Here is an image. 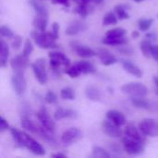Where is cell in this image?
<instances>
[{"label":"cell","mask_w":158,"mask_h":158,"mask_svg":"<svg viewBox=\"0 0 158 158\" xmlns=\"http://www.w3.org/2000/svg\"><path fill=\"white\" fill-rule=\"evenodd\" d=\"M47 24H48V17H46V16L36 15L33 18L32 26L34 27L35 30H37L39 31H45Z\"/></svg>","instance_id":"7402d4cb"},{"label":"cell","mask_w":158,"mask_h":158,"mask_svg":"<svg viewBox=\"0 0 158 158\" xmlns=\"http://www.w3.org/2000/svg\"><path fill=\"white\" fill-rule=\"evenodd\" d=\"M31 69H32L34 77L38 81V82L42 85L46 84L48 81V76H47V71H46L45 59L43 57L37 58L31 64Z\"/></svg>","instance_id":"8992f818"},{"label":"cell","mask_w":158,"mask_h":158,"mask_svg":"<svg viewBox=\"0 0 158 158\" xmlns=\"http://www.w3.org/2000/svg\"><path fill=\"white\" fill-rule=\"evenodd\" d=\"M139 129L146 137H158V122L154 118H144L139 124Z\"/></svg>","instance_id":"52a82bcc"},{"label":"cell","mask_w":158,"mask_h":158,"mask_svg":"<svg viewBox=\"0 0 158 158\" xmlns=\"http://www.w3.org/2000/svg\"><path fill=\"white\" fill-rule=\"evenodd\" d=\"M97 56L104 66H111L118 62V58L107 49H99L97 51Z\"/></svg>","instance_id":"2e32d148"},{"label":"cell","mask_w":158,"mask_h":158,"mask_svg":"<svg viewBox=\"0 0 158 158\" xmlns=\"http://www.w3.org/2000/svg\"><path fill=\"white\" fill-rule=\"evenodd\" d=\"M92 156L94 158H109L111 155L104 148L94 145L92 149Z\"/></svg>","instance_id":"1f68e13d"},{"label":"cell","mask_w":158,"mask_h":158,"mask_svg":"<svg viewBox=\"0 0 158 158\" xmlns=\"http://www.w3.org/2000/svg\"><path fill=\"white\" fill-rule=\"evenodd\" d=\"M124 134L125 136L131 138L133 140L142 142V143H145L146 139H145V135L143 134V132L140 131L139 127L137 128L136 125L132 122H129L126 124L125 130H124Z\"/></svg>","instance_id":"7c38bea8"},{"label":"cell","mask_w":158,"mask_h":158,"mask_svg":"<svg viewBox=\"0 0 158 158\" xmlns=\"http://www.w3.org/2000/svg\"><path fill=\"white\" fill-rule=\"evenodd\" d=\"M156 93H157V94H158V91H157V92H156Z\"/></svg>","instance_id":"816d5d0a"},{"label":"cell","mask_w":158,"mask_h":158,"mask_svg":"<svg viewBox=\"0 0 158 158\" xmlns=\"http://www.w3.org/2000/svg\"><path fill=\"white\" fill-rule=\"evenodd\" d=\"M0 34H1L2 37H6V38H13L14 37L13 31L9 27L5 26V25L1 26V28H0Z\"/></svg>","instance_id":"74e56055"},{"label":"cell","mask_w":158,"mask_h":158,"mask_svg":"<svg viewBox=\"0 0 158 158\" xmlns=\"http://www.w3.org/2000/svg\"><path fill=\"white\" fill-rule=\"evenodd\" d=\"M82 138V131L78 128H69L61 135V143L64 145H72Z\"/></svg>","instance_id":"9c48e42d"},{"label":"cell","mask_w":158,"mask_h":158,"mask_svg":"<svg viewBox=\"0 0 158 158\" xmlns=\"http://www.w3.org/2000/svg\"><path fill=\"white\" fill-rule=\"evenodd\" d=\"M52 3L55 5H62L64 6H69V0H52Z\"/></svg>","instance_id":"f6af8a7d"},{"label":"cell","mask_w":158,"mask_h":158,"mask_svg":"<svg viewBox=\"0 0 158 158\" xmlns=\"http://www.w3.org/2000/svg\"><path fill=\"white\" fill-rule=\"evenodd\" d=\"M70 45L72 47V49L74 50V52L80 56V57H83V58H91L94 57L95 56H97V53L94 52L91 47L81 44L77 42H72L70 43Z\"/></svg>","instance_id":"4fadbf2b"},{"label":"cell","mask_w":158,"mask_h":158,"mask_svg":"<svg viewBox=\"0 0 158 158\" xmlns=\"http://www.w3.org/2000/svg\"><path fill=\"white\" fill-rule=\"evenodd\" d=\"M31 35L34 43L42 49L58 48V44H56L57 38L53 34L52 31H39L35 30L31 31Z\"/></svg>","instance_id":"7a4b0ae2"},{"label":"cell","mask_w":158,"mask_h":158,"mask_svg":"<svg viewBox=\"0 0 158 158\" xmlns=\"http://www.w3.org/2000/svg\"><path fill=\"white\" fill-rule=\"evenodd\" d=\"M154 23L153 19H141L138 20V28L141 31H148Z\"/></svg>","instance_id":"836d02e7"},{"label":"cell","mask_w":158,"mask_h":158,"mask_svg":"<svg viewBox=\"0 0 158 158\" xmlns=\"http://www.w3.org/2000/svg\"><path fill=\"white\" fill-rule=\"evenodd\" d=\"M11 85L17 95H22L27 89V81L24 72H14L11 77Z\"/></svg>","instance_id":"8fae6325"},{"label":"cell","mask_w":158,"mask_h":158,"mask_svg":"<svg viewBox=\"0 0 158 158\" xmlns=\"http://www.w3.org/2000/svg\"><path fill=\"white\" fill-rule=\"evenodd\" d=\"M75 3L79 4H89V5H101L104 0H73Z\"/></svg>","instance_id":"ab89813d"},{"label":"cell","mask_w":158,"mask_h":158,"mask_svg":"<svg viewBox=\"0 0 158 158\" xmlns=\"http://www.w3.org/2000/svg\"><path fill=\"white\" fill-rule=\"evenodd\" d=\"M30 5L31 6V7L34 9L36 15H41V16H46L48 17V10L47 8L41 3L38 2V0H30L29 1Z\"/></svg>","instance_id":"4316f807"},{"label":"cell","mask_w":158,"mask_h":158,"mask_svg":"<svg viewBox=\"0 0 158 158\" xmlns=\"http://www.w3.org/2000/svg\"><path fill=\"white\" fill-rule=\"evenodd\" d=\"M139 36V32L138 31H133V33H132V37H138Z\"/></svg>","instance_id":"681fc988"},{"label":"cell","mask_w":158,"mask_h":158,"mask_svg":"<svg viewBox=\"0 0 158 158\" xmlns=\"http://www.w3.org/2000/svg\"><path fill=\"white\" fill-rule=\"evenodd\" d=\"M85 95L89 100L94 102H99L102 99V94L100 89L94 85H89L86 87Z\"/></svg>","instance_id":"ffe728a7"},{"label":"cell","mask_w":158,"mask_h":158,"mask_svg":"<svg viewBox=\"0 0 158 158\" xmlns=\"http://www.w3.org/2000/svg\"><path fill=\"white\" fill-rule=\"evenodd\" d=\"M52 157H62V158H65L67 157V156L65 155V154H63V153H56V154H53L52 156H51Z\"/></svg>","instance_id":"7dc6e473"},{"label":"cell","mask_w":158,"mask_h":158,"mask_svg":"<svg viewBox=\"0 0 158 158\" xmlns=\"http://www.w3.org/2000/svg\"><path fill=\"white\" fill-rule=\"evenodd\" d=\"M153 81H154V82H155V84L157 86V88H158V77H153Z\"/></svg>","instance_id":"c3c4849f"},{"label":"cell","mask_w":158,"mask_h":158,"mask_svg":"<svg viewBox=\"0 0 158 158\" xmlns=\"http://www.w3.org/2000/svg\"><path fill=\"white\" fill-rule=\"evenodd\" d=\"M145 38L150 41H154V40H157V35L154 32H148L145 34Z\"/></svg>","instance_id":"bcb514c9"},{"label":"cell","mask_w":158,"mask_h":158,"mask_svg":"<svg viewBox=\"0 0 158 158\" xmlns=\"http://www.w3.org/2000/svg\"><path fill=\"white\" fill-rule=\"evenodd\" d=\"M131 102L134 106L142 109H151L152 106L150 102L144 97H131Z\"/></svg>","instance_id":"484cf974"},{"label":"cell","mask_w":158,"mask_h":158,"mask_svg":"<svg viewBox=\"0 0 158 158\" xmlns=\"http://www.w3.org/2000/svg\"><path fill=\"white\" fill-rule=\"evenodd\" d=\"M114 12L117 14L118 19L124 20V19H130V14L128 13L127 6L124 5H118L114 8Z\"/></svg>","instance_id":"4dcf8cb0"},{"label":"cell","mask_w":158,"mask_h":158,"mask_svg":"<svg viewBox=\"0 0 158 158\" xmlns=\"http://www.w3.org/2000/svg\"><path fill=\"white\" fill-rule=\"evenodd\" d=\"M87 30V25L84 21L81 20H74L71 22L69 27L66 29L65 33L69 36H74L81 32H83Z\"/></svg>","instance_id":"9a60e30c"},{"label":"cell","mask_w":158,"mask_h":158,"mask_svg":"<svg viewBox=\"0 0 158 158\" xmlns=\"http://www.w3.org/2000/svg\"><path fill=\"white\" fill-rule=\"evenodd\" d=\"M106 117L107 119L111 120L112 122L116 123L117 125L123 126V125L127 124L126 117L124 116V114L122 112H120L118 110H116V109L108 110L106 113Z\"/></svg>","instance_id":"ac0fdd59"},{"label":"cell","mask_w":158,"mask_h":158,"mask_svg":"<svg viewBox=\"0 0 158 158\" xmlns=\"http://www.w3.org/2000/svg\"><path fill=\"white\" fill-rule=\"evenodd\" d=\"M60 97L63 100H75L76 98V94H75V91L71 88V87H65L60 91Z\"/></svg>","instance_id":"d6a6232c"},{"label":"cell","mask_w":158,"mask_h":158,"mask_svg":"<svg viewBox=\"0 0 158 158\" xmlns=\"http://www.w3.org/2000/svg\"><path fill=\"white\" fill-rule=\"evenodd\" d=\"M118 16L115 12H112V11H109L107 12L104 18H103V20H102V24L104 26H110V25H116L118 23Z\"/></svg>","instance_id":"83f0119b"},{"label":"cell","mask_w":158,"mask_h":158,"mask_svg":"<svg viewBox=\"0 0 158 158\" xmlns=\"http://www.w3.org/2000/svg\"><path fill=\"white\" fill-rule=\"evenodd\" d=\"M10 133L15 143L22 148L27 149L29 152L36 156H44L45 150L41 143H39L34 138L30 136V134L18 130L17 128H11Z\"/></svg>","instance_id":"6da1fadb"},{"label":"cell","mask_w":158,"mask_h":158,"mask_svg":"<svg viewBox=\"0 0 158 158\" xmlns=\"http://www.w3.org/2000/svg\"><path fill=\"white\" fill-rule=\"evenodd\" d=\"M122 145L124 151L130 156H140L145 151V143H142L127 136L122 138Z\"/></svg>","instance_id":"5b68a950"},{"label":"cell","mask_w":158,"mask_h":158,"mask_svg":"<svg viewBox=\"0 0 158 158\" xmlns=\"http://www.w3.org/2000/svg\"><path fill=\"white\" fill-rule=\"evenodd\" d=\"M52 32L58 39V37H59V34H58V32H59V24L57 22H54L52 24Z\"/></svg>","instance_id":"b9f144b4"},{"label":"cell","mask_w":158,"mask_h":158,"mask_svg":"<svg viewBox=\"0 0 158 158\" xmlns=\"http://www.w3.org/2000/svg\"><path fill=\"white\" fill-rule=\"evenodd\" d=\"M44 101L47 104L50 105H55L57 103V95L56 94V93H54L53 91H48L44 96Z\"/></svg>","instance_id":"8d00e7d4"},{"label":"cell","mask_w":158,"mask_h":158,"mask_svg":"<svg viewBox=\"0 0 158 158\" xmlns=\"http://www.w3.org/2000/svg\"><path fill=\"white\" fill-rule=\"evenodd\" d=\"M76 65L79 68L81 74H93L96 72V68L94 67L93 63L89 61H86V60L78 61Z\"/></svg>","instance_id":"603a6c76"},{"label":"cell","mask_w":158,"mask_h":158,"mask_svg":"<svg viewBox=\"0 0 158 158\" xmlns=\"http://www.w3.org/2000/svg\"><path fill=\"white\" fill-rule=\"evenodd\" d=\"M129 42L128 38L126 36L120 37V38H103L102 43L106 45H113V46H118V45H123L126 44Z\"/></svg>","instance_id":"cb8c5ba5"},{"label":"cell","mask_w":158,"mask_h":158,"mask_svg":"<svg viewBox=\"0 0 158 158\" xmlns=\"http://www.w3.org/2000/svg\"><path fill=\"white\" fill-rule=\"evenodd\" d=\"M127 34V31L123 28H114L111 29L109 31H106V38H120V37H124Z\"/></svg>","instance_id":"f546056e"},{"label":"cell","mask_w":158,"mask_h":158,"mask_svg":"<svg viewBox=\"0 0 158 158\" xmlns=\"http://www.w3.org/2000/svg\"><path fill=\"white\" fill-rule=\"evenodd\" d=\"M77 117H78L77 111L72 109H65L62 107L57 108L54 114V118L56 120H62L66 118H77Z\"/></svg>","instance_id":"d6986e66"},{"label":"cell","mask_w":158,"mask_h":158,"mask_svg":"<svg viewBox=\"0 0 158 158\" xmlns=\"http://www.w3.org/2000/svg\"><path fill=\"white\" fill-rule=\"evenodd\" d=\"M65 72L67 73V75H69L72 79L78 78L80 75H81L80 69H79V68L77 67L76 64H74L73 66H69V68H67L66 70H65Z\"/></svg>","instance_id":"e575fe53"},{"label":"cell","mask_w":158,"mask_h":158,"mask_svg":"<svg viewBox=\"0 0 158 158\" xmlns=\"http://www.w3.org/2000/svg\"><path fill=\"white\" fill-rule=\"evenodd\" d=\"M33 51V44L31 40L30 39H26L25 43H24V47H23V51H22V55L26 57H29L31 53Z\"/></svg>","instance_id":"d590c367"},{"label":"cell","mask_w":158,"mask_h":158,"mask_svg":"<svg viewBox=\"0 0 158 158\" xmlns=\"http://www.w3.org/2000/svg\"><path fill=\"white\" fill-rule=\"evenodd\" d=\"M101 129L106 135L111 138H120L123 135V131L120 126L107 118L101 122Z\"/></svg>","instance_id":"30bf717a"},{"label":"cell","mask_w":158,"mask_h":158,"mask_svg":"<svg viewBox=\"0 0 158 158\" xmlns=\"http://www.w3.org/2000/svg\"><path fill=\"white\" fill-rule=\"evenodd\" d=\"M121 92L131 97H145L148 94L147 87L141 82H129L125 83L120 88Z\"/></svg>","instance_id":"277c9868"},{"label":"cell","mask_w":158,"mask_h":158,"mask_svg":"<svg viewBox=\"0 0 158 158\" xmlns=\"http://www.w3.org/2000/svg\"><path fill=\"white\" fill-rule=\"evenodd\" d=\"M48 57H49V63H50V68L52 70L57 74L60 75L59 69L61 67H65L66 69L69 67L70 65V60L69 58L62 52L58 51H51L48 53Z\"/></svg>","instance_id":"3957f363"},{"label":"cell","mask_w":158,"mask_h":158,"mask_svg":"<svg viewBox=\"0 0 158 158\" xmlns=\"http://www.w3.org/2000/svg\"><path fill=\"white\" fill-rule=\"evenodd\" d=\"M36 117L39 120V123L48 131L55 133L56 131V122L54 121V119L51 118L49 112L47 111V109L45 107H41L37 114Z\"/></svg>","instance_id":"ba28073f"},{"label":"cell","mask_w":158,"mask_h":158,"mask_svg":"<svg viewBox=\"0 0 158 158\" xmlns=\"http://www.w3.org/2000/svg\"><path fill=\"white\" fill-rule=\"evenodd\" d=\"M118 51L123 54V55H126V56H131L133 54V50L130 47H121L118 49Z\"/></svg>","instance_id":"7bdbcfd3"},{"label":"cell","mask_w":158,"mask_h":158,"mask_svg":"<svg viewBox=\"0 0 158 158\" xmlns=\"http://www.w3.org/2000/svg\"><path fill=\"white\" fill-rule=\"evenodd\" d=\"M29 57L23 55H18L10 60V67L13 72H24L29 65Z\"/></svg>","instance_id":"5bb4252c"},{"label":"cell","mask_w":158,"mask_h":158,"mask_svg":"<svg viewBox=\"0 0 158 158\" xmlns=\"http://www.w3.org/2000/svg\"><path fill=\"white\" fill-rule=\"evenodd\" d=\"M9 56V47L7 43L1 39L0 41V67L5 68L7 64V59Z\"/></svg>","instance_id":"44dd1931"},{"label":"cell","mask_w":158,"mask_h":158,"mask_svg":"<svg viewBox=\"0 0 158 158\" xmlns=\"http://www.w3.org/2000/svg\"><path fill=\"white\" fill-rule=\"evenodd\" d=\"M133 1H135V2H137V3H141V2H143V1H144V0H133Z\"/></svg>","instance_id":"f907efd6"},{"label":"cell","mask_w":158,"mask_h":158,"mask_svg":"<svg viewBox=\"0 0 158 158\" xmlns=\"http://www.w3.org/2000/svg\"><path fill=\"white\" fill-rule=\"evenodd\" d=\"M22 37L20 35H14L12 43H11V46L14 50H19L22 44Z\"/></svg>","instance_id":"f35d334b"},{"label":"cell","mask_w":158,"mask_h":158,"mask_svg":"<svg viewBox=\"0 0 158 158\" xmlns=\"http://www.w3.org/2000/svg\"><path fill=\"white\" fill-rule=\"evenodd\" d=\"M9 129V125L7 123V121L6 120V118L4 117H0V131L4 132L5 131H7Z\"/></svg>","instance_id":"60d3db41"},{"label":"cell","mask_w":158,"mask_h":158,"mask_svg":"<svg viewBox=\"0 0 158 158\" xmlns=\"http://www.w3.org/2000/svg\"><path fill=\"white\" fill-rule=\"evenodd\" d=\"M121 66L125 71H127L129 74L136 77V78H142L143 76V70L134 63H132L130 60H121Z\"/></svg>","instance_id":"e0dca14e"},{"label":"cell","mask_w":158,"mask_h":158,"mask_svg":"<svg viewBox=\"0 0 158 158\" xmlns=\"http://www.w3.org/2000/svg\"><path fill=\"white\" fill-rule=\"evenodd\" d=\"M152 57L158 62V44L152 45Z\"/></svg>","instance_id":"ee69618b"},{"label":"cell","mask_w":158,"mask_h":158,"mask_svg":"<svg viewBox=\"0 0 158 158\" xmlns=\"http://www.w3.org/2000/svg\"><path fill=\"white\" fill-rule=\"evenodd\" d=\"M93 9H94V7L92 6V5H89V4H79L74 8V12L76 14H78L80 17L85 18V17H87L93 11Z\"/></svg>","instance_id":"d4e9b609"},{"label":"cell","mask_w":158,"mask_h":158,"mask_svg":"<svg viewBox=\"0 0 158 158\" xmlns=\"http://www.w3.org/2000/svg\"><path fill=\"white\" fill-rule=\"evenodd\" d=\"M151 42L152 41L145 39V40H143L140 44V49L145 57H151L152 56V45H153V44Z\"/></svg>","instance_id":"f1b7e54d"}]
</instances>
